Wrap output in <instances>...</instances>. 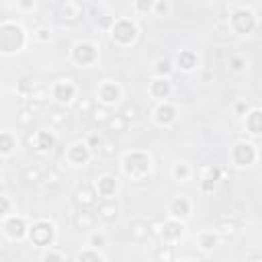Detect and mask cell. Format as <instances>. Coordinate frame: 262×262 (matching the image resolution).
Listing matches in <instances>:
<instances>
[{
    "label": "cell",
    "mask_w": 262,
    "mask_h": 262,
    "mask_svg": "<svg viewBox=\"0 0 262 262\" xmlns=\"http://www.w3.org/2000/svg\"><path fill=\"white\" fill-rule=\"evenodd\" d=\"M121 170L123 174L133 180V182H143L149 178L151 170H154V160L147 151L143 149H133V151H127L121 160Z\"/></svg>",
    "instance_id": "cell-1"
},
{
    "label": "cell",
    "mask_w": 262,
    "mask_h": 262,
    "mask_svg": "<svg viewBox=\"0 0 262 262\" xmlns=\"http://www.w3.org/2000/svg\"><path fill=\"white\" fill-rule=\"evenodd\" d=\"M25 43H27V33L18 23L14 20L0 23V53L2 55H16L18 51H23Z\"/></svg>",
    "instance_id": "cell-2"
},
{
    "label": "cell",
    "mask_w": 262,
    "mask_h": 262,
    "mask_svg": "<svg viewBox=\"0 0 262 262\" xmlns=\"http://www.w3.org/2000/svg\"><path fill=\"white\" fill-rule=\"evenodd\" d=\"M111 33V39L121 45V47H127V45H133L137 41V35H139V29L137 25L131 20V18H115L113 27L108 29Z\"/></svg>",
    "instance_id": "cell-3"
},
{
    "label": "cell",
    "mask_w": 262,
    "mask_h": 262,
    "mask_svg": "<svg viewBox=\"0 0 262 262\" xmlns=\"http://www.w3.org/2000/svg\"><path fill=\"white\" fill-rule=\"evenodd\" d=\"M25 143H27L29 151H33L37 156H47V154L53 151V147L57 143V137L47 129H37V131L27 133Z\"/></svg>",
    "instance_id": "cell-4"
},
{
    "label": "cell",
    "mask_w": 262,
    "mask_h": 262,
    "mask_svg": "<svg viewBox=\"0 0 262 262\" xmlns=\"http://www.w3.org/2000/svg\"><path fill=\"white\" fill-rule=\"evenodd\" d=\"M27 235L31 239L33 246H39V248H49L55 239V227L51 221L47 219H37L29 225L27 229Z\"/></svg>",
    "instance_id": "cell-5"
},
{
    "label": "cell",
    "mask_w": 262,
    "mask_h": 262,
    "mask_svg": "<svg viewBox=\"0 0 262 262\" xmlns=\"http://www.w3.org/2000/svg\"><path fill=\"white\" fill-rule=\"evenodd\" d=\"M149 227H151V235L162 237L166 244L178 242V239L182 237V233H184V223H182L180 219H174V217H170V219H166V221L149 223Z\"/></svg>",
    "instance_id": "cell-6"
},
{
    "label": "cell",
    "mask_w": 262,
    "mask_h": 262,
    "mask_svg": "<svg viewBox=\"0 0 262 262\" xmlns=\"http://www.w3.org/2000/svg\"><path fill=\"white\" fill-rule=\"evenodd\" d=\"M256 25H258V18L250 8H237L229 16V27L237 35H250L256 29Z\"/></svg>",
    "instance_id": "cell-7"
},
{
    "label": "cell",
    "mask_w": 262,
    "mask_h": 262,
    "mask_svg": "<svg viewBox=\"0 0 262 262\" xmlns=\"http://www.w3.org/2000/svg\"><path fill=\"white\" fill-rule=\"evenodd\" d=\"M55 16L61 25H76L84 16V4L80 0H61L55 8Z\"/></svg>",
    "instance_id": "cell-8"
},
{
    "label": "cell",
    "mask_w": 262,
    "mask_h": 262,
    "mask_svg": "<svg viewBox=\"0 0 262 262\" xmlns=\"http://www.w3.org/2000/svg\"><path fill=\"white\" fill-rule=\"evenodd\" d=\"M258 158V151H256V145L252 141H246V139H239L233 143L231 147V162L237 166V168H248L256 162Z\"/></svg>",
    "instance_id": "cell-9"
},
{
    "label": "cell",
    "mask_w": 262,
    "mask_h": 262,
    "mask_svg": "<svg viewBox=\"0 0 262 262\" xmlns=\"http://www.w3.org/2000/svg\"><path fill=\"white\" fill-rule=\"evenodd\" d=\"M70 57L78 68H88L98 59V49L90 41H78V43H74Z\"/></svg>",
    "instance_id": "cell-10"
},
{
    "label": "cell",
    "mask_w": 262,
    "mask_h": 262,
    "mask_svg": "<svg viewBox=\"0 0 262 262\" xmlns=\"http://www.w3.org/2000/svg\"><path fill=\"white\" fill-rule=\"evenodd\" d=\"M49 92H51V98H53L57 104L68 106V104H72V102L76 100L78 86H76L72 80H68V78H59V80L53 82V86H51Z\"/></svg>",
    "instance_id": "cell-11"
},
{
    "label": "cell",
    "mask_w": 262,
    "mask_h": 262,
    "mask_svg": "<svg viewBox=\"0 0 262 262\" xmlns=\"http://www.w3.org/2000/svg\"><path fill=\"white\" fill-rule=\"evenodd\" d=\"M219 180H221V170L215 164L201 166V170H199V188H201V192H205V194L213 192Z\"/></svg>",
    "instance_id": "cell-12"
},
{
    "label": "cell",
    "mask_w": 262,
    "mask_h": 262,
    "mask_svg": "<svg viewBox=\"0 0 262 262\" xmlns=\"http://www.w3.org/2000/svg\"><path fill=\"white\" fill-rule=\"evenodd\" d=\"M92 158V149L86 145V141H74L68 149H66V160L72 166H86Z\"/></svg>",
    "instance_id": "cell-13"
},
{
    "label": "cell",
    "mask_w": 262,
    "mask_h": 262,
    "mask_svg": "<svg viewBox=\"0 0 262 262\" xmlns=\"http://www.w3.org/2000/svg\"><path fill=\"white\" fill-rule=\"evenodd\" d=\"M178 119V108L166 100H162L156 108H154V123L160 125V127H170L174 125Z\"/></svg>",
    "instance_id": "cell-14"
},
{
    "label": "cell",
    "mask_w": 262,
    "mask_h": 262,
    "mask_svg": "<svg viewBox=\"0 0 262 262\" xmlns=\"http://www.w3.org/2000/svg\"><path fill=\"white\" fill-rule=\"evenodd\" d=\"M121 94H123L121 86H119L117 82H113V80H104V82L98 86V90H96L98 102H100V104H106V106L115 104V102L121 98Z\"/></svg>",
    "instance_id": "cell-15"
},
{
    "label": "cell",
    "mask_w": 262,
    "mask_h": 262,
    "mask_svg": "<svg viewBox=\"0 0 262 262\" xmlns=\"http://www.w3.org/2000/svg\"><path fill=\"white\" fill-rule=\"evenodd\" d=\"M61 180H63L61 172H59L57 168L49 166L47 170H43V174H41V180L37 182V186H39L43 192H47V194H53V192H57V190H59V186H61Z\"/></svg>",
    "instance_id": "cell-16"
},
{
    "label": "cell",
    "mask_w": 262,
    "mask_h": 262,
    "mask_svg": "<svg viewBox=\"0 0 262 262\" xmlns=\"http://www.w3.org/2000/svg\"><path fill=\"white\" fill-rule=\"evenodd\" d=\"M94 190L100 199H115V194L119 190V178L113 176V174H102V176L96 178Z\"/></svg>",
    "instance_id": "cell-17"
},
{
    "label": "cell",
    "mask_w": 262,
    "mask_h": 262,
    "mask_svg": "<svg viewBox=\"0 0 262 262\" xmlns=\"http://www.w3.org/2000/svg\"><path fill=\"white\" fill-rule=\"evenodd\" d=\"M121 207L115 199H102L96 207V219H100L102 223H115L119 219Z\"/></svg>",
    "instance_id": "cell-18"
},
{
    "label": "cell",
    "mask_w": 262,
    "mask_h": 262,
    "mask_svg": "<svg viewBox=\"0 0 262 262\" xmlns=\"http://www.w3.org/2000/svg\"><path fill=\"white\" fill-rule=\"evenodd\" d=\"M190 211H192V203H190L184 194H178V196H174V199L168 203V213H170V217H174V219L184 221V219L190 217Z\"/></svg>",
    "instance_id": "cell-19"
},
{
    "label": "cell",
    "mask_w": 262,
    "mask_h": 262,
    "mask_svg": "<svg viewBox=\"0 0 262 262\" xmlns=\"http://www.w3.org/2000/svg\"><path fill=\"white\" fill-rule=\"evenodd\" d=\"M27 229H29V225H27L25 217H20V215H12L4 221V233L10 239H16V242L23 239L27 235Z\"/></svg>",
    "instance_id": "cell-20"
},
{
    "label": "cell",
    "mask_w": 262,
    "mask_h": 262,
    "mask_svg": "<svg viewBox=\"0 0 262 262\" xmlns=\"http://www.w3.org/2000/svg\"><path fill=\"white\" fill-rule=\"evenodd\" d=\"M96 196H98V194H96V190H94V184H88V182L80 184V186L74 190V203H76L78 207H84V209L96 205Z\"/></svg>",
    "instance_id": "cell-21"
},
{
    "label": "cell",
    "mask_w": 262,
    "mask_h": 262,
    "mask_svg": "<svg viewBox=\"0 0 262 262\" xmlns=\"http://www.w3.org/2000/svg\"><path fill=\"white\" fill-rule=\"evenodd\" d=\"M96 221H98L96 215L84 207H80L78 213H74V227L78 231H92L96 227Z\"/></svg>",
    "instance_id": "cell-22"
},
{
    "label": "cell",
    "mask_w": 262,
    "mask_h": 262,
    "mask_svg": "<svg viewBox=\"0 0 262 262\" xmlns=\"http://www.w3.org/2000/svg\"><path fill=\"white\" fill-rule=\"evenodd\" d=\"M49 98H51V92H49V88H45V86H35V90L27 96V100H29V108L31 111H41L43 106H47V102H49Z\"/></svg>",
    "instance_id": "cell-23"
},
{
    "label": "cell",
    "mask_w": 262,
    "mask_h": 262,
    "mask_svg": "<svg viewBox=\"0 0 262 262\" xmlns=\"http://www.w3.org/2000/svg\"><path fill=\"white\" fill-rule=\"evenodd\" d=\"M244 125H246V131H248L250 135L258 137V135L262 133V111H260L258 106H250L248 113H246Z\"/></svg>",
    "instance_id": "cell-24"
},
{
    "label": "cell",
    "mask_w": 262,
    "mask_h": 262,
    "mask_svg": "<svg viewBox=\"0 0 262 262\" xmlns=\"http://www.w3.org/2000/svg\"><path fill=\"white\" fill-rule=\"evenodd\" d=\"M149 94H151L154 98H158V100L168 98V96L172 94V82H170V78H160V76H156V78L149 82Z\"/></svg>",
    "instance_id": "cell-25"
},
{
    "label": "cell",
    "mask_w": 262,
    "mask_h": 262,
    "mask_svg": "<svg viewBox=\"0 0 262 262\" xmlns=\"http://www.w3.org/2000/svg\"><path fill=\"white\" fill-rule=\"evenodd\" d=\"M196 61L199 59H196V53L192 49H182V51H178V55L174 59V66L180 72H192L196 68Z\"/></svg>",
    "instance_id": "cell-26"
},
{
    "label": "cell",
    "mask_w": 262,
    "mask_h": 262,
    "mask_svg": "<svg viewBox=\"0 0 262 262\" xmlns=\"http://www.w3.org/2000/svg\"><path fill=\"white\" fill-rule=\"evenodd\" d=\"M215 231L219 235H225V237H231L239 231V221L235 217H219L217 223H215Z\"/></svg>",
    "instance_id": "cell-27"
},
{
    "label": "cell",
    "mask_w": 262,
    "mask_h": 262,
    "mask_svg": "<svg viewBox=\"0 0 262 262\" xmlns=\"http://www.w3.org/2000/svg\"><path fill=\"white\" fill-rule=\"evenodd\" d=\"M47 119H49V123H51L53 127H66L68 121H70V111H68L63 104H55V106L49 108Z\"/></svg>",
    "instance_id": "cell-28"
},
{
    "label": "cell",
    "mask_w": 262,
    "mask_h": 262,
    "mask_svg": "<svg viewBox=\"0 0 262 262\" xmlns=\"http://www.w3.org/2000/svg\"><path fill=\"white\" fill-rule=\"evenodd\" d=\"M127 231H129L131 239H135V242H145L147 237H151V227L147 221H133V223H129Z\"/></svg>",
    "instance_id": "cell-29"
},
{
    "label": "cell",
    "mask_w": 262,
    "mask_h": 262,
    "mask_svg": "<svg viewBox=\"0 0 262 262\" xmlns=\"http://www.w3.org/2000/svg\"><path fill=\"white\" fill-rule=\"evenodd\" d=\"M196 246H199L203 252H213V250L219 246V235H217V231H201V233H199V239H196Z\"/></svg>",
    "instance_id": "cell-30"
},
{
    "label": "cell",
    "mask_w": 262,
    "mask_h": 262,
    "mask_svg": "<svg viewBox=\"0 0 262 262\" xmlns=\"http://www.w3.org/2000/svg\"><path fill=\"white\" fill-rule=\"evenodd\" d=\"M111 115H113V113H111V108H108L106 104H94V106H92V113H90L88 117L92 119V123H94L96 127H104V123L108 121Z\"/></svg>",
    "instance_id": "cell-31"
},
{
    "label": "cell",
    "mask_w": 262,
    "mask_h": 262,
    "mask_svg": "<svg viewBox=\"0 0 262 262\" xmlns=\"http://www.w3.org/2000/svg\"><path fill=\"white\" fill-rule=\"evenodd\" d=\"M127 125H129V123L117 113V115H111V117H108V121L104 123V131L111 133V135H119V133H123V131L127 129Z\"/></svg>",
    "instance_id": "cell-32"
},
{
    "label": "cell",
    "mask_w": 262,
    "mask_h": 262,
    "mask_svg": "<svg viewBox=\"0 0 262 262\" xmlns=\"http://www.w3.org/2000/svg\"><path fill=\"white\" fill-rule=\"evenodd\" d=\"M16 149V139L10 131H0V156L8 158L12 156V151Z\"/></svg>",
    "instance_id": "cell-33"
},
{
    "label": "cell",
    "mask_w": 262,
    "mask_h": 262,
    "mask_svg": "<svg viewBox=\"0 0 262 262\" xmlns=\"http://www.w3.org/2000/svg\"><path fill=\"white\" fill-rule=\"evenodd\" d=\"M174 72V61L168 59V57H158L154 61V74L160 76V78H170Z\"/></svg>",
    "instance_id": "cell-34"
},
{
    "label": "cell",
    "mask_w": 262,
    "mask_h": 262,
    "mask_svg": "<svg viewBox=\"0 0 262 262\" xmlns=\"http://www.w3.org/2000/svg\"><path fill=\"white\" fill-rule=\"evenodd\" d=\"M119 115H121L127 123H135V121H139V117H141V108H139V104H137V102L129 100V102H125V104H123V108L119 111Z\"/></svg>",
    "instance_id": "cell-35"
},
{
    "label": "cell",
    "mask_w": 262,
    "mask_h": 262,
    "mask_svg": "<svg viewBox=\"0 0 262 262\" xmlns=\"http://www.w3.org/2000/svg\"><path fill=\"white\" fill-rule=\"evenodd\" d=\"M41 174H43V170L39 168V166H27L25 170H23V174H20V180L25 182V184H29V186H37V182L41 180Z\"/></svg>",
    "instance_id": "cell-36"
},
{
    "label": "cell",
    "mask_w": 262,
    "mask_h": 262,
    "mask_svg": "<svg viewBox=\"0 0 262 262\" xmlns=\"http://www.w3.org/2000/svg\"><path fill=\"white\" fill-rule=\"evenodd\" d=\"M76 260H80V262H100V260H106V256H104L98 248L88 246L86 250H82V252L76 256Z\"/></svg>",
    "instance_id": "cell-37"
},
{
    "label": "cell",
    "mask_w": 262,
    "mask_h": 262,
    "mask_svg": "<svg viewBox=\"0 0 262 262\" xmlns=\"http://www.w3.org/2000/svg\"><path fill=\"white\" fill-rule=\"evenodd\" d=\"M35 86H37V84H35V78H33V76H29V74H25V76H20V78H18V82H16V92H18L20 96H25V98H27V96L35 90Z\"/></svg>",
    "instance_id": "cell-38"
},
{
    "label": "cell",
    "mask_w": 262,
    "mask_h": 262,
    "mask_svg": "<svg viewBox=\"0 0 262 262\" xmlns=\"http://www.w3.org/2000/svg\"><path fill=\"white\" fill-rule=\"evenodd\" d=\"M190 174H192V170H190V166L186 162H178V164L172 166V178L176 182H186L190 178Z\"/></svg>",
    "instance_id": "cell-39"
},
{
    "label": "cell",
    "mask_w": 262,
    "mask_h": 262,
    "mask_svg": "<svg viewBox=\"0 0 262 262\" xmlns=\"http://www.w3.org/2000/svg\"><path fill=\"white\" fill-rule=\"evenodd\" d=\"M16 123L20 127H31L35 123V111H31L29 106H23L18 113H16Z\"/></svg>",
    "instance_id": "cell-40"
},
{
    "label": "cell",
    "mask_w": 262,
    "mask_h": 262,
    "mask_svg": "<svg viewBox=\"0 0 262 262\" xmlns=\"http://www.w3.org/2000/svg\"><path fill=\"white\" fill-rule=\"evenodd\" d=\"M33 39H35L37 43H41V45L49 43V41H51V29L45 27V25H39V27L33 31Z\"/></svg>",
    "instance_id": "cell-41"
},
{
    "label": "cell",
    "mask_w": 262,
    "mask_h": 262,
    "mask_svg": "<svg viewBox=\"0 0 262 262\" xmlns=\"http://www.w3.org/2000/svg\"><path fill=\"white\" fill-rule=\"evenodd\" d=\"M227 68H229L233 74H242V72L246 70V59H244L242 55H229Z\"/></svg>",
    "instance_id": "cell-42"
},
{
    "label": "cell",
    "mask_w": 262,
    "mask_h": 262,
    "mask_svg": "<svg viewBox=\"0 0 262 262\" xmlns=\"http://www.w3.org/2000/svg\"><path fill=\"white\" fill-rule=\"evenodd\" d=\"M154 2L156 0H133V8L139 14H149L154 10Z\"/></svg>",
    "instance_id": "cell-43"
},
{
    "label": "cell",
    "mask_w": 262,
    "mask_h": 262,
    "mask_svg": "<svg viewBox=\"0 0 262 262\" xmlns=\"http://www.w3.org/2000/svg\"><path fill=\"white\" fill-rule=\"evenodd\" d=\"M92 106H94V102H92L90 98H78V102H76V111H78L82 117H88V115L92 113Z\"/></svg>",
    "instance_id": "cell-44"
},
{
    "label": "cell",
    "mask_w": 262,
    "mask_h": 262,
    "mask_svg": "<svg viewBox=\"0 0 262 262\" xmlns=\"http://www.w3.org/2000/svg\"><path fill=\"white\" fill-rule=\"evenodd\" d=\"M84 141H86V145H88V147H90L92 151H98L104 139H102V137H100V135H98L96 131H92V133H88V137H86Z\"/></svg>",
    "instance_id": "cell-45"
},
{
    "label": "cell",
    "mask_w": 262,
    "mask_h": 262,
    "mask_svg": "<svg viewBox=\"0 0 262 262\" xmlns=\"http://www.w3.org/2000/svg\"><path fill=\"white\" fill-rule=\"evenodd\" d=\"M156 258H158V260H164V262L174 260V248H172V246H162V248L156 252Z\"/></svg>",
    "instance_id": "cell-46"
},
{
    "label": "cell",
    "mask_w": 262,
    "mask_h": 262,
    "mask_svg": "<svg viewBox=\"0 0 262 262\" xmlns=\"http://www.w3.org/2000/svg\"><path fill=\"white\" fill-rule=\"evenodd\" d=\"M151 12H156L158 16H166V14L170 12V2H168V0H156Z\"/></svg>",
    "instance_id": "cell-47"
},
{
    "label": "cell",
    "mask_w": 262,
    "mask_h": 262,
    "mask_svg": "<svg viewBox=\"0 0 262 262\" xmlns=\"http://www.w3.org/2000/svg\"><path fill=\"white\" fill-rule=\"evenodd\" d=\"M88 246H92V248H102V246H106V237H104V233H98V231H94L92 235H90V239H88Z\"/></svg>",
    "instance_id": "cell-48"
},
{
    "label": "cell",
    "mask_w": 262,
    "mask_h": 262,
    "mask_svg": "<svg viewBox=\"0 0 262 262\" xmlns=\"http://www.w3.org/2000/svg\"><path fill=\"white\" fill-rule=\"evenodd\" d=\"M10 209H12L10 199H8V196H4V194H0V217L8 215V213H10Z\"/></svg>",
    "instance_id": "cell-49"
},
{
    "label": "cell",
    "mask_w": 262,
    "mask_h": 262,
    "mask_svg": "<svg viewBox=\"0 0 262 262\" xmlns=\"http://www.w3.org/2000/svg\"><path fill=\"white\" fill-rule=\"evenodd\" d=\"M113 23H115V16H111V14H102V16L98 18V27H100L102 31H108V29L113 27Z\"/></svg>",
    "instance_id": "cell-50"
},
{
    "label": "cell",
    "mask_w": 262,
    "mask_h": 262,
    "mask_svg": "<svg viewBox=\"0 0 262 262\" xmlns=\"http://www.w3.org/2000/svg\"><path fill=\"white\" fill-rule=\"evenodd\" d=\"M43 260H66V254L55 252V250H49V252L43 254Z\"/></svg>",
    "instance_id": "cell-51"
},
{
    "label": "cell",
    "mask_w": 262,
    "mask_h": 262,
    "mask_svg": "<svg viewBox=\"0 0 262 262\" xmlns=\"http://www.w3.org/2000/svg\"><path fill=\"white\" fill-rule=\"evenodd\" d=\"M16 4L23 12H31L35 8V0H16Z\"/></svg>",
    "instance_id": "cell-52"
},
{
    "label": "cell",
    "mask_w": 262,
    "mask_h": 262,
    "mask_svg": "<svg viewBox=\"0 0 262 262\" xmlns=\"http://www.w3.org/2000/svg\"><path fill=\"white\" fill-rule=\"evenodd\" d=\"M248 108H250V102H246V100L235 102V115H246V113H248Z\"/></svg>",
    "instance_id": "cell-53"
},
{
    "label": "cell",
    "mask_w": 262,
    "mask_h": 262,
    "mask_svg": "<svg viewBox=\"0 0 262 262\" xmlns=\"http://www.w3.org/2000/svg\"><path fill=\"white\" fill-rule=\"evenodd\" d=\"M100 154H104V156H113L115 154V149H113V143L111 141H102V145H100V149H98Z\"/></svg>",
    "instance_id": "cell-54"
},
{
    "label": "cell",
    "mask_w": 262,
    "mask_h": 262,
    "mask_svg": "<svg viewBox=\"0 0 262 262\" xmlns=\"http://www.w3.org/2000/svg\"><path fill=\"white\" fill-rule=\"evenodd\" d=\"M2 258H4V254H2V252H0V260H2Z\"/></svg>",
    "instance_id": "cell-55"
},
{
    "label": "cell",
    "mask_w": 262,
    "mask_h": 262,
    "mask_svg": "<svg viewBox=\"0 0 262 262\" xmlns=\"http://www.w3.org/2000/svg\"><path fill=\"white\" fill-rule=\"evenodd\" d=\"M0 180H2V176H0Z\"/></svg>",
    "instance_id": "cell-56"
}]
</instances>
